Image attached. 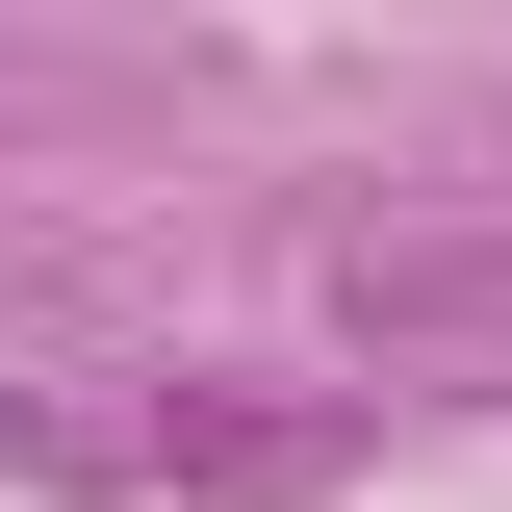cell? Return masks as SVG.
Returning <instances> with one entry per match:
<instances>
[{
    "mask_svg": "<svg viewBox=\"0 0 512 512\" xmlns=\"http://www.w3.org/2000/svg\"><path fill=\"white\" fill-rule=\"evenodd\" d=\"M52 461L77 487H308L333 410H52Z\"/></svg>",
    "mask_w": 512,
    "mask_h": 512,
    "instance_id": "cell-1",
    "label": "cell"
}]
</instances>
